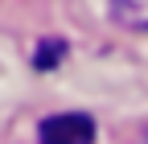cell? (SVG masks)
Listing matches in <instances>:
<instances>
[{
  "mask_svg": "<svg viewBox=\"0 0 148 144\" xmlns=\"http://www.w3.org/2000/svg\"><path fill=\"white\" fill-rule=\"evenodd\" d=\"M37 136H41V144H95V119L82 111L49 115Z\"/></svg>",
  "mask_w": 148,
  "mask_h": 144,
  "instance_id": "6da1fadb",
  "label": "cell"
},
{
  "mask_svg": "<svg viewBox=\"0 0 148 144\" xmlns=\"http://www.w3.org/2000/svg\"><path fill=\"white\" fill-rule=\"evenodd\" d=\"M107 8H111V21L115 25L148 33V0H107Z\"/></svg>",
  "mask_w": 148,
  "mask_h": 144,
  "instance_id": "7a4b0ae2",
  "label": "cell"
},
{
  "mask_svg": "<svg viewBox=\"0 0 148 144\" xmlns=\"http://www.w3.org/2000/svg\"><path fill=\"white\" fill-rule=\"evenodd\" d=\"M62 53H66V41L62 37H45L41 45H37V53H33V66L37 70H53L62 62Z\"/></svg>",
  "mask_w": 148,
  "mask_h": 144,
  "instance_id": "3957f363",
  "label": "cell"
}]
</instances>
